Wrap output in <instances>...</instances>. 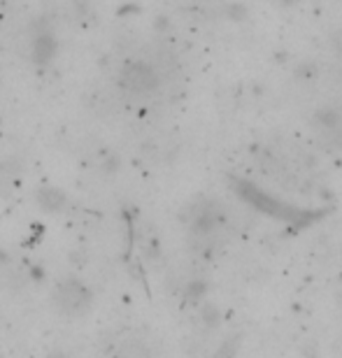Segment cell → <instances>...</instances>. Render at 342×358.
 <instances>
[{
	"instance_id": "1",
	"label": "cell",
	"mask_w": 342,
	"mask_h": 358,
	"mask_svg": "<svg viewBox=\"0 0 342 358\" xmlns=\"http://www.w3.org/2000/svg\"><path fill=\"white\" fill-rule=\"evenodd\" d=\"M131 77H128V84H131L133 89H142V91H147V89H152L154 84H156V77L154 73L149 70L147 66H133L131 68Z\"/></svg>"
}]
</instances>
